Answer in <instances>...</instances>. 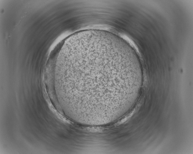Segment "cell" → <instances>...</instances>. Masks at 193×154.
<instances>
[{"label":"cell","mask_w":193,"mask_h":154,"mask_svg":"<svg viewBox=\"0 0 193 154\" xmlns=\"http://www.w3.org/2000/svg\"><path fill=\"white\" fill-rule=\"evenodd\" d=\"M130 80H133L131 63L123 54L100 45L75 50L55 70L57 94L67 103L79 107L108 106L112 104L115 86Z\"/></svg>","instance_id":"obj_1"}]
</instances>
